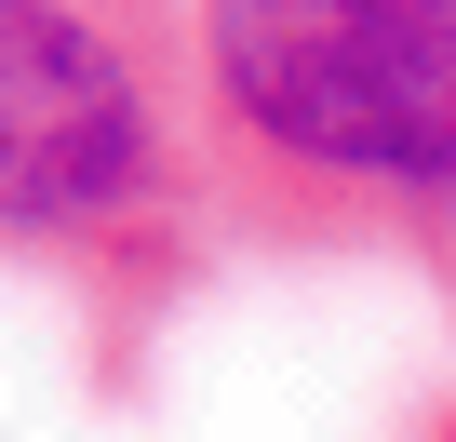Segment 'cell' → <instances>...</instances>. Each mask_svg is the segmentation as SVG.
I'll return each instance as SVG.
<instances>
[{"mask_svg":"<svg viewBox=\"0 0 456 442\" xmlns=\"http://www.w3.org/2000/svg\"><path fill=\"white\" fill-rule=\"evenodd\" d=\"M201 229L376 255L456 309V0H175Z\"/></svg>","mask_w":456,"mask_h":442,"instance_id":"obj_1","label":"cell"},{"mask_svg":"<svg viewBox=\"0 0 456 442\" xmlns=\"http://www.w3.org/2000/svg\"><path fill=\"white\" fill-rule=\"evenodd\" d=\"M175 0H0V255L81 282L121 335L201 269Z\"/></svg>","mask_w":456,"mask_h":442,"instance_id":"obj_2","label":"cell"},{"mask_svg":"<svg viewBox=\"0 0 456 442\" xmlns=\"http://www.w3.org/2000/svg\"><path fill=\"white\" fill-rule=\"evenodd\" d=\"M429 442H456V402H443V415H429Z\"/></svg>","mask_w":456,"mask_h":442,"instance_id":"obj_3","label":"cell"}]
</instances>
